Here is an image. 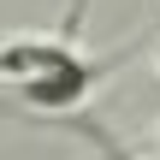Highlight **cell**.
<instances>
[{"instance_id": "cell-1", "label": "cell", "mask_w": 160, "mask_h": 160, "mask_svg": "<svg viewBox=\"0 0 160 160\" xmlns=\"http://www.w3.org/2000/svg\"><path fill=\"white\" fill-rule=\"evenodd\" d=\"M89 83H95V71H89L77 53H65V59H53V65H42V71L18 77V95H24L30 107H42V113H59V107H77V101L89 95Z\"/></svg>"}, {"instance_id": "cell-2", "label": "cell", "mask_w": 160, "mask_h": 160, "mask_svg": "<svg viewBox=\"0 0 160 160\" xmlns=\"http://www.w3.org/2000/svg\"><path fill=\"white\" fill-rule=\"evenodd\" d=\"M71 48L65 42H6L0 48V77H30V71H42V65H53V59H65Z\"/></svg>"}, {"instance_id": "cell-3", "label": "cell", "mask_w": 160, "mask_h": 160, "mask_svg": "<svg viewBox=\"0 0 160 160\" xmlns=\"http://www.w3.org/2000/svg\"><path fill=\"white\" fill-rule=\"evenodd\" d=\"M154 59H160V53H154Z\"/></svg>"}, {"instance_id": "cell-4", "label": "cell", "mask_w": 160, "mask_h": 160, "mask_svg": "<svg viewBox=\"0 0 160 160\" xmlns=\"http://www.w3.org/2000/svg\"><path fill=\"white\" fill-rule=\"evenodd\" d=\"M154 160H160V154H154Z\"/></svg>"}]
</instances>
